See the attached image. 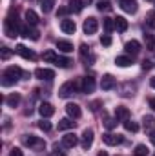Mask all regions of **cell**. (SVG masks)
<instances>
[{
    "instance_id": "6da1fadb",
    "label": "cell",
    "mask_w": 155,
    "mask_h": 156,
    "mask_svg": "<svg viewBox=\"0 0 155 156\" xmlns=\"http://www.w3.org/2000/svg\"><path fill=\"white\" fill-rule=\"evenodd\" d=\"M20 29H22V26H20V22H18V16H17L15 11H11V13L7 15L6 22H4V31H6V35H7L9 38H15V37L20 35Z\"/></svg>"
},
{
    "instance_id": "7a4b0ae2",
    "label": "cell",
    "mask_w": 155,
    "mask_h": 156,
    "mask_svg": "<svg viewBox=\"0 0 155 156\" xmlns=\"http://www.w3.org/2000/svg\"><path fill=\"white\" fill-rule=\"evenodd\" d=\"M20 76H24V71H22L18 66H9V67H6L4 73H2V85H4V87H9V85L17 83Z\"/></svg>"
},
{
    "instance_id": "3957f363",
    "label": "cell",
    "mask_w": 155,
    "mask_h": 156,
    "mask_svg": "<svg viewBox=\"0 0 155 156\" xmlns=\"http://www.w3.org/2000/svg\"><path fill=\"white\" fill-rule=\"evenodd\" d=\"M22 142H24L26 147H29L33 151H42L46 147V142L42 138H39V136H33V134H24L22 136Z\"/></svg>"
},
{
    "instance_id": "277c9868",
    "label": "cell",
    "mask_w": 155,
    "mask_h": 156,
    "mask_svg": "<svg viewBox=\"0 0 155 156\" xmlns=\"http://www.w3.org/2000/svg\"><path fill=\"white\" fill-rule=\"evenodd\" d=\"M77 91H78V83L75 82V80H70V82H66V83L60 85V89H59V96H60V98H68V96L75 94Z\"/></svg>"
},
{
    "instance_id": "5b68a950",
    "label": "cell",
    "mask_w": 155,
    "mask_h": 156,
    "mask_svg": "<svg viewBox=\"0 0 155 156\" xmlns=\"http://www.w3.org/2000/svg\"><path fill=\"white\" fill-rule=\"evenodd\" d=\"M82 29H84L86 35H93V33H97V29H99V22H97V18H93V16L86 18L84 24H82Z\"/></svg>"
},
{
    "instance_id": "8992f818",
    "label": "cell",
    "mask_w": 155,
    "mask_h": 156,
    "mask_svg": "<svg viewBox=\"0 0 155 156\" xmlns=\"http://www.w3.org/2000/svg\"><path fill=\"white\" fill-rule=\"evenodd\" d=\"M102 142L106 144V145H120L122 142H124V138L120 136V134H115V133H106V134H102Z\"/></svg>"
},
{
    "instance_id": "52a82bcc",
    "label": "cell",
    "mask_w": 155,
    "mask_h": 156,
    "mask_svg": "<svg viewBox=\"0 0 155 156\" xmlns=\"http://www.w3.org/2000/svg\"><path fill=\"white\" fill-rule=\"evenodd\" d=\"M15 53L17 55H20L22 58H26V60H37V55L31 51V49H28L26 45H22V44H18L17 47H15Z\"/></svg>"
},
{
    "instance_id": "ba28073f",
    "label": "cell",
    "mask_w": 155,
    "mask_h": 156,
    "mask_svg": "<svg viewBox=\"0 0 155 156\" xmlns=\"http://www.w3.org/2000/svg\"><path fill=\"white\" fill-rule=\"evenodd\" d=\"M20 35L24 37V38H31V40H39V31L33 27V26H22V29H20Z\"/></svg>"
},
{
    "instance_id": "9c48e42d",
    "label": "cell",
    "mask_w": 155,
    "mask_h": 156,
    "mask_svg": "<svg viewBox=\"0 0 155 156\" xmlns=\"http://www.w3.org/2000/svg\"><path fill=\"white\" fill-rule=\"evenodd\" d=\"M80 58L86 62V66H89V64H93V62H95V56L91 55V49H89L86 44H82V45H80Z\"/></svg>"
},
{
    "instance_id": "30bf717a",
    "label": "cell",
    "mask_w": 155,
    "mask_h": 156,
    "mask_svg": "<svg viewBox=\"0 0 155 156\" xmlns=\"http://www.w3.org/2000/svg\"><path fill=\"white\" fill-rule=\"evenodd\" d=\"M91 144H93V129H84V133H82V140H80L82 149H89Z\"/></svg>"
},
{
    "instance_id": "8fae6325",
    "label": "cell",
    "mask_w": 155,
    "mask_h": 156,
    "mask_svg": "<svg viewBox=\"0 0 155 156\" xmlns=\"http://www.w3.org/2000/svg\"><path fill=\"white\" fill-rule=\"evenodd\" d=\"M119 5L126 13H137V0H119Z\"/></svg>"
},
{
    "instance_id": "7c38bea8",
    "label": "cell",
    "mask_w": 155,
    "mask_h": 156,
    "mask_svg": "<svg viewBox=\"0 0 155 156\" xmlns=\"http://www.w3.org/2000/svg\"><path fill=\"white\" fill-rule=\"evenodd\" d=\"M39 113H40L42 118H49V116L55 115V107H53L49 102H42V104L39 105Z\"/></svg>"
},
{
    "instance_id": "4fadbf2b",
    "label": "cell",
    "mask_w": 155,
    "mask_h": 156,
    "mask_svg": "<svg viewBox=\"0 0 155 156\" xmlns=\"http://www.w3.org/2000/svg\"><path fill=\"white\" fill-rule=\"evenodd\" d=\"M77 144H78V138L73 134V133H68V134L62 136V147H66V149H73Z\"/></svg>"
},
{
    "instance_id": "5bb4252c",
    "label": "cell",
    "mask_w": 155,
    "mask_h": 156,
    "mask_svg": "<svg viewBox=\"0 0 155 156\" xmlns=\"http://www.w3.org/2000/svg\"><path fill=\"white\" fill-rule=\"evenodd\" d=\"M35 76L39 78V80H53L55 78V71L53 69H46V67H39L37 71H35Z\"/></svg>"
},
{
    "instance_id": "9a60e30c",
    "label": "cell",
    "mask_w": 155,
    "mask_h": 156,
    "mask_svg": "<svg viewBox=\"0 0 155 156\" xmlns=\"http://www.w3.org/2000/svg\"><path fill=\"white\" fill-rule=\"evenodd\" d=\"M60 29H62L66 35H73V33H75V29H77V26H75V22H73V20L64 18V20H60Z\"/></svg>"
},
{
    "instance_id": "2e32d148",
    "label": "cell",
    "mask_w": 155,
    "mask_h": 156,
    "mask_svg": "<svg viewBox=\"0 0 155 156\" xmlns=\"http://www.w3.org/2000/svg\"><path fill=\"white\" fill-rule=\"evenodd\" d=\"M82 93H93L95 91V78L93 76H84L82 78Z\"/></svg>"
},
{
    "instance_id": "e0dca14e",
    "label": "cell",
    "mask_w": 155,
    "mask_h": 156,
    "mask_svg": "<svg viewBox=\"0 0 155 156\" xmlns=\"http://www.w3.org/2000/svg\"><path fill=\"white\" fill-rule=\"evenodd\" d=\"M115 85H117V82H115V78L112 76V75H104L102 80H100V87H102L104 91H110V89H113Z\"/></svg>"
},
{
    "instance_id": "ac0fdd59",
    "label": "cell",
    "mask_w": 155,
    "mask_h": 156,
    "mask_svg": "<svg viewBox=\"0 0 155 156\" xmlns=\"http://www.w3.org/2000/svg\"><path fill=\"white\" fill-rule=\"evenodd\" d=\"M66 113H68V116L70 118H80V115H82V111H80V105H77V104H68L66 105Z\"/></svg>"
},
{
    "instance_id": "d6986e66",
    "label": "cell",
    "mask_w": 155,
    "mask_h": 156,
    "mask_svg": "<svg viewBox=\"0 0 155 156\" xmlns=\"http://www.w3.org/2000/svg\"><path fill=\"white\" fill-rule=\"evenodd\" d=\"M115 118H117V120H120V122L128 120V118H130V109H128V107H124V105L115 107Z\"/></svg>"
},
{
    "instance_id": "ffe728a7",
    "label": "cell",
    "mask_w": 155,
    "mask_h": 156,
    "mask_svg": "<svg viewBox=\"0 0 155 156\" xmlns=\"http://www.w3.org/2000/svg\"><path fill=\"white\" fill-rule=\"evenodd\" d=\"M142 125H144V131L146 133H153L155 131V118L152 115H148V116L142 118Z\"/></svg>"
},
{
    "instance_id": "44dd1931",
    "label": "cell",
    "mask_w": 155,
    "mask_h": 156,
    "mask_svg": "<svg viewBox=\"0 0 155 156\" xmlns=\"http://www.w3.org/2000/svg\"><path fill=\"white\" fill-rule=\"evenodd\" d=\"M57 49L62 53H71L73 51V44L68 40H57Z\"/></svg>"
},
{
    "instance_id": "7402d4cb",
    "label": "cell",
    "mask_w": 155,
    "mask_h": 156,
    "mask_svg": "<svg viewBox=\"0 0 155 156\" xmlns=\"http://www.w3.org/2000/svg\"><path fill=\"white\" fill-rule=\"evenodd\" d=\"M124 49H126V53H131V55H137L139 51H141V44L137 42V40H130L126 45H124Z\"/></svg>"
},
{
    "instance_id": "603a6c76",
    "label": "cell",
    "mask_w": 155,
    "mask_h": 156,
    "mask_svg": "<svg viewBox=\"0 0 155 156\" xmlns=\"http://www.w3.org/2000/svg\"><path fill=\"white\" fill-rule=\"evenodd\" d=\"M26 22H28V26H37L39 24V15L33 9H28L26 11Z\"/></svg>"
},
{
    "instance_id": "cb8c5ba5",
    "label": "cell",
    "mask_w": 155,
    "mask_h": 156,
    "mask_svg": "<svg viewBox=\"0 0 155 156\" xmlns=\"http://www.w3.org/2000/svg\"><path fill=\"white\" fill-rule=\"evenodd\" d=\"M20 104V94L18 93H11L7 98H6V105L7 107H17Z\"/></svg>"
},
{
    "instance_id": "d4e9b609",
    "label": "cell",
    "mask_w": 155,
    "mask_h": 156,
    "mask_svg": "<svg viewBox=\"0 0 155 156\" xmlns=\"http://www.w3.org/2000/svg\"><path fill=\"white\" fill-rule=\"evenodd\" d=\"M113 20H115V29L119 33H124V31L128 29V20H126L124 16H117Z\"/></svg>"
},
{
    "instance_id": "484cf974",
    "label": "cell",
    "mask_w": 155,
    "mask_h": 156,
    "mask_svg": "<svg viewBox=\"0 0 155 156\" xmlns=\"http://www.w3.org/2000/svg\"><path fill=\"white\" fill-rule=\"evenodd\" d=\"M115 64L119 66V67H128V66H131V64H133V60H131V56L122 55V56H117V58H115Z\"/></svg>"
},
{
    "instance_id": "4316f807",
    "label": "cell",
    "mask_w": 155,
    "mask_h": 156,
    "mask_svg": "<svg viewBox=\"0 0 155 156\" xmlns=\"http://www.w3.org/2000/svg\"><path fill=\"white\" fill-rule=\"evenodd\" d=\"M75 127V122L71 120V118H62L60 122H59V129L60 131H66V129H73Z\"/></svg>"
},
{
    "instance_id": "83f0119b",
    "label": "cell",
    "mask_w": 155,
    "mask_h": 156,
    "mask_svg": "<svg viewBox=\"0 0 155 156\" xmlns=\"http://www.w3.org/2000/svg\"><path fill=\"white\" fill-rule=\"evenodd\" d=\"M84 7V2L82 0H70V11L71 13H80Z\"/></svg>"
},
{
    "instance_id": "f1b7e54d",
    "label": "cell",
    "mask_w": 155,
    "mask_h": 156,
    "mask_svg": "<svg viewBox=\"0 0 155 156\" xmlns=\"http://www.w3.org/2000/svg\"><path fill=\"white\" fill-rule=\"evenodd\" d=\"M122 125H124V129H126V131H130V133H137V131H139V125H137L133 120H130V118H128V120H124V122H122Z\"/></svg>"
},
{
    "instance_id": "f546056e",
    "label": "cell",
    "mask_w": 155,
    "mask_h": 156,
    "mask_svg": "<svg viewBox=\"0 0 155 156\" xmlns=\"http://www.w3.org/2000/svg\"><path fill=\"white\" fill-rule=\"evenodd\" d=\"M102 27L106 29V33H112L115 29V20L113 18H102Z\"/></svg>"
},
{
    "instance_id": "4dcf8cb0",
    "label": "cell",
    "mask_w": 155,
    "mask_h": 156,
    "mask_svg": "<svg viewBox=\"0 0 155 156\" xmlns=\"http://www.w3.org/2000/svg\"><path fill=\"white\" fill-rule=\"evenodd\" d=\"M73 62L68 58V56H57V60H55V66H59V67H70Z\"/></svg>"
},
{
    "instance_id": "1f68e13d",
    "label": "cell",
    "mask_w": 155,
    "mask_h": 156,
    "mask_svg": "<svg viewBox=\"0 0 155 156\" xmlns=\"http://www.w3.org/2000/svg\"><path fill=\"white\" fill-rule=\"evenodd\" d=\"M97 9L99 11H110L112 9V0H97Z\"/></svg>"
},
{
    "instance_id": "d6a6232c",
    "label": "cell",
    "mask_w": 155,
    "mask_h": 156,
    "mask_svg": "<svg viewBox=\"0 0 155 156\" xmlns=\"http://www.w3.org/2000/svg\"><path fill=\"white\" fill-rule=\"evenodd\" d=\"M144 42H146V49L155 51V37H153V35L146 33V35H144Z\"/></svg>"
},
{
    "instance_id": "836d02e7",
    "label": "cell",
    "mask_w": 155,
    "mask_h": 156,
    "mask_svg": "<svg viewBox=\"0 0 155 156\" xmlns=\"http://www.w3.org/2000/svg\"><path fill=\"white\" fill-rule=\"evenodd\" d=\"M53 5H55V0H40V7L44 13H49L53 9Z\"/></svg>"
},
{
    "instance_id": "e575fe53",
    "label": "cell",
    "mask_w": 155,
    "mask_h": 156,
    "mask_svg": "<svg viewBox=\"0 0 155 156\" xmlns=\"http://www.w3.org/2000/svg\"><path fill=\"white\" fill-rule=\"evenodd\" d=\"M148 153H150V151H148V147L141 144V145H137V147H135V153H133V154H135V156H148Z\"/></svg>"
},
{
    "instance_id": "d590c367",
    "label": "cell",
    "mask_w": 155,
    "mask_h": 156,
    "mask_svg": "<svg viewBox=\"0 0 155 156\" xmlns=\"http://www.w3.org/2000/svg\"><path fill=\"white\" fill-rule=\"evenodd\" d=\"M117 118H104V127L106 129H115L117 127Z\"/></svg>"
},
{
    "instance_id": "8d00e7d4",
    "label": "cell",
    "mask_w": 155,
    "mask_h": 156,
    "mask_svg": "<svg viewBox=\"0 0 155 156\" xmlns=\"http://www.w3.org/2000/svg\"><path fill=\"white\" fill-rule=\"evenodd\" d=\"M55 60H57L55 51H46V53H44V62H53V64H55Z\"/></svg>"
},
{
    "instance_id": "74e56055",
    "label": "cell",
    "mask_w": 155,
    "mask_h": 156,
    "mask_svg": "<svg viewBox=\"0 0 155 156\" xmlns=\"http://www.w3.org/2000/svg\"><path fill=\"white\" fill-rule=\"evenodd\" d=\"M39 127L42 129V131H46V133H47V131H51V123H49L46 118H42V120L39 122Z\"/></svg>"
},
{
    "instance_id": "f35d334b",
    "label": "cell",
    "mask_w": 155,
    "mask_h": 156,
    "mask_svg": "<svg viewBox=\"0 0 155 156\" xmlns=\"http://www.w3.org/2000/svg\"><path fill=\"white\" fill-rule=\"evenodd\" d=\"M100 44L106 45V47L112 45V37H110V35H102V37H100Z\"/></svg>"
},
{
    "instance_id": "ab89813d",
    "label": "cell",
    "mask_w": 155,
    "mask_h": 156,
    "mask_svg": "<svg viewBox=\"0 0 155 156\" xmlns=\"http://www.w3.org/2000/svg\"><path fill=\"white\" fill-rule=\"evenodd\" d=\"M11 56V51H9V47H2V60H7Z\"/></svg>"
},
{
    "instance_id": "60d3db41",
    "label": "cell",
    "mask_w": 155,
    "mask_h": 156,
    "mask_svg": "<svg viewBox=\"0 0 155 156\" xmlns=\"http://www.w3.org/2000/svg\"><path fill=\"white\" fill-rule=\"evenodd\" d=\"M9 156H22V151H20L18 147H13V149H11V154H9Z\"/></svg>"
},
{
    "instance_id": "b9f144b4",
    "label": "cell",
    "mask_w": 155,
    "mask_h": 156,
    "mask_svg": "<svg viewBox=\"0 0 155 156\" xmlns=\"http://www.w3.org/2000/svg\"><path fill=\"white\" fill-rule=\"evenodd\" d=\"M146 22H148V26H150V27H153V29H155V15H152Z\"/></svg>"
},
{
    "instance_id": "7bdbcfd3",
    "label": "cell",
    "mask_w": 155,
    "mask_h": 156,
    "mask_svg": "<svg viewBox=\"0 0 155 156\" xmlns=\"http://www.w3.org/2000/svg\"><path fill=\"white\" fill-rule=\"evenodd\" d=\"M51 156H66V154H64V153H62V151H59V149H57V147H55V151H53V153H51Z\"/></svg>"
},
{
    "instance_id": "ee69618b",
    "label": "cell",
    "mask_w": 155,
    "mask_h": 156,
    "mask_svg": "<svg viewBox=\"0 0 155 156\" xmlns=\"http://www.w3.org/2000/svg\"><path fill=\"white\" fill-rule=\"evenodd\" d=\"M68 11H70V7H60V9H59V13H57V15H66V13H68Z\"/></svg>"
},
{
    "instance_id": "f6af8a7d",
    "label": "cell",
    "mask_w": 155,
    "mask_h": 156,
    "mask_svg": "<svg viewBox=\"0 0 155 156\" xmlns=\"http://www.w3.org/2000/svg\"><path fill=\"white\" fill-rule=\"evenodd\" d=\"M150 67H152V66H150V62H148V60H144V62H142V69H150Z\"/></svg>"
},
{
    "instance_id": "bcb514c9",
    "label": "cell",
    "mask_w": 155,
    "mask_h": 156,
    "mask_svg": "<svg viewBox=\"0 0 155 156\" xmlns=\"http://www.w3.org/2000/svg\"><path fill=\"white\" fill-rule=\"evenodd\" d=\"M150 107L155 111V98H150Z\"/></svg>"
},
{
    "instance_id": "7dc6e473",
    "label": "cell",
    "mask_w": 155,
    "mask_h": 156,
    "mask_svg": "<svg viewBox=\"0 0 155 156\" xmlns=\"http://www.w3.org/2000/svg\"><path fill=\"white\" fill-rule=\"evenodd\" d=\"M150 140H152V144L155 145V131L153 133H150Z\"/></svg>"
},
{
    "instance_id": "c3c4849f",
    "label": "cell",
    "mask_w": 155,
    "mask_h": 156,
    "mask_svg": "<svg viewBox=\"0 0 155 156\" xmlns=\"http://www.w3.org/2000/svg\"><path fill=\"white\" fill-rule=\"evenodd\" d=\"M97 156H108V153H106V151H100V153H99Z\"/></svg>"
},
{
    "instance_id": "681fc988",
    "label": "cell",
    "mask_w": 155,
    "mask_h": 156,
    "mask_svg": "<svg viewBox=\"0 0 155 156\" xmlns=\"http://www.w3.org/2000/svg\"><path fill=\"white\" fill-rule=\"evenodd\" d=\"M150 83H152V87H153V89H155V76L152 78V80H150Z\"/></svg>"
}]
</instances>
